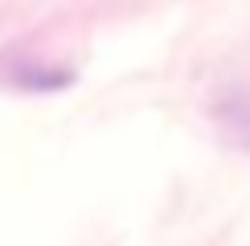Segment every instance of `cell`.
Listing matches in <instances>:
<instances>
[{"instance_id": "obj_1", "label": "cell", "mask_w": 250, "mask_h": 246, "mask_svg": "<svg viewBox=\"0 0 250 246\" xmlns=\"http://www.w3.org/2000/svg\"><path fill=\"white\" fill-rule=\"evenodd\" d=\"M13 82H17V86H25V90H58V86H70V74H66V70H33V66H21Z\"/></svg>"}]
</instances>
